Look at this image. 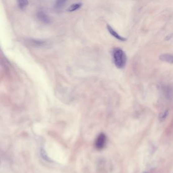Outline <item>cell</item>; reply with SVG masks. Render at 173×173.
<instances>
[{
	"instance_id": "obj_1",
	"label": "cell",
	"mask_w": 173,
	"mask_h": 173,
	"mask_svg": "<svg viewBox=\"0 0 173 173\" xmlns=\"http://www.w3.org/2000/svg\"><path fill=\"white\" fill-rule=\"evenodd\" d=\"M113 58L114 64L118 69H122L126 63V56L125 52L120 48H115L113 50Z\"/></svg>"
},
{
	"instance_id": "obj_2",
	"label": "cell",
	"mask_w": 173,
	"mask_h": 173,
	"mask_svg": "<svg viewBox=\"0 0 173 173\" xmlns=\"http://www.w3.org/2000/svg\"><path fill=\"white\" fill-rule=\"evenodd\" d=\"M107 143V137L104 133H101L96 138L95 142V147L99 150L103 149Z\"/></svg>"
},
{
	"instance_id": "obj_3",
	"label": "cell",
	"mask_w": 173,
	"mask_h": 173,
	"mask_svg": "<svg viewBox=\"0 0 173 173\" xmlns=\"http://www.w3.org/2000/svg\"><path fill=\"white\" fill-rule=\"evenodd\" d=\"M38 18L41 21L45 24H50L51 22V19L49 16L43 10H40L37 13Z\"/></svg>"
},
{
	"instance_id": "obj_4",
	"label": "cell",
	"mask_w": 173,
	"mask_h": 173,
	"mask_svg": "<svg viewBox=\"0 0 173 173\" xmlns=\"http://www.w3.org/2000/svg\"><path fill=\"white\" fill-rule=\"evenodd\" d=\"M107 27L109 32L114 38H115L116 39H117V40L121 41H126V39L125 38L123 37L118 34V33L116 32L115 30H114V29H113L110 25H107Z\"/></svg>"
},
{
	"instance_id": "obj_5",
	"label": "cell",
	"mask_w": 173,
	"mask_h": 173,
	"mask_svg": "<svg viewBox=\"0 0 173 173\" xmlns=\"http://www.w3.org/2000/svg\"><path fill=\"white\" fill-rule=\"evenodd\" d=\"M159 59L162 62L173 64V54H161L159 56Z\"/></svg>"
},
{
	"instance_id": "obj_6",
	"label": "cell",
	"mask_w": 173,
	"mask_h": 173,
	"mask_svg": "<svg viewBox=\"0 0 173 173\" xmlns=\"http://www.w3.org/2000/svg\"><path fill=\"white\" fill-rule=\"evenodd\" d=\"M82 3L81 2H76V3H73L68 7L67 11H69V12L76 11V10L79 9L80 7H82Z\"/></svg>"
},
{
	"instance_id": "obj_7",
	"label": "cell",
	"mask_w": 173,
	"mask_h": 173,
	"mask_svg": "<svg viewBox=\"0 0 173 173\" xmlns=\"http://www.w3.org/2000/svg\"><path fill=\"white\" fill-rule=\"evenodd\" d=\"M165 96L169 100L173 98V89L170 87H166L165 88Z\"/></svg>"
},
{
	"instance_id": "obj_8",
	"label": "cell",
	"mask_w": 173,
	"mask_h": 173,
	"mask_svg": "<svg viewBox=\"0 0 173 173\" xmlns=\"http://www.w3.org/2000/svg\"><path fill=\"white\" fill-rule=\"evenodd\" d=\"M66 2V1H63V0L57 1L55 2V4H54L55 8L56 9H61L63 7V6L65 5Z\"/></svg>"
},
{
	"instance_id": "obj_9",
	"label": "cell",
	"mask_w": 173,
	"mask_h": 173,
	"mask_svg": "<svg viewBox=\"0 0 173 173\" xmlns=\"http://www.w3.org/2000/svg\"><path fill=\"white\" fill-rule=\"evenodd\" d=\"M30 43L33 44V45L42 46L45 43V42L43 40H36V39H31L30 40Z\"/></svg>"
},
{
	"instance_id": "obj_10",
	"label": "cell",
	"mask_w": 173,
	"mask_h": 173,
	"mask_svg": "<svg viewBox=\"0 0 173 173\" xmlns=\"http://www.w3.org/2000/svg\"><path fill=\"white\" fill-rule=\"evenodd\" d=\"M28 4H29V2L28 1H18L17 2L18 7L21 9L25 8V7L28 5Z\"/></svg>"
},
{
	"instance_id": "obj_11",
	"label": "cell",
	"mask_w": 173,
	"mask_h": 173,
	"mask_svg": "<svg viewBox=\"0 0 173 173\" xmlns=\"http://www.w3.org/2000/svg\"><path fill=\"white\" fill-rule=\"evenodd\" d=\"M168 111H166L164 112L162 114H161V115H160V120L161 121L164 120L166 119V116L168 115Z\"/></svg>"
},
{
	"instance_id": "obj_12",
	"label": "cell",
	"mask_w": 173,
	"mask_h": 173,
	"mask_svg": "<svg viewBox=\"0 0 173 173\" xmlns=\"http://www.w3.org/2000/svg\"><path fill=\"white\" fill-rule=\"evenodd\" d=\"M146 173V172H144V173Z\"/></svg>"
}]
</instances>
